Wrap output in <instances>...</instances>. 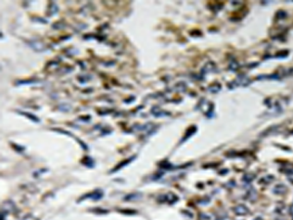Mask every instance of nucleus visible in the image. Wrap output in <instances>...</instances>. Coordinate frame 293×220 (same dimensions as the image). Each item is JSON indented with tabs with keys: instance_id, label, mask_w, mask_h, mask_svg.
<instances>
[{
	"instance_id": "7",
	"label": "nucleus",
	"mask_w": 293,
	"mask_h": 220,
	"mask_svg": "<svg viewBox=\"0 0 293 220\" xmlns=\"http://www.w3.org/2000/svg\"><path fill=\"white\" fill-rule=\"evenodd\" d=\"M133 160H134V158H129V160H124V161H123L122 163H119V164H118V166H116L115 168H114V169H113V171H116V170H118V169L120 168V167H123V166L125 165V164L129 163H130V161H132Z\"/></svg>"
},
{
	"instance_id": "11",
	"label": "nucleus",
	"mask_w": 293,
	"mask_h": 220,
	"mask_svg": "<svg viewBox=\"0 0 293 220\" xmlns=\"http://www.w3.org/2000/svg\"><path fill=\"white\" fill-rule=\"evenodd\" d=\"M215 220H226V219L223 218V217H218V218H216Z\"/></svg>"
},
{
	"instance_id": "1",
	"label": "nucleus",
	"mask_w": 293,
	"mask_h": 220,
	"mask_svg": "<svg viewBox=\"0 0 293 220\" xmlns=\"http://www.w3.org/2000/svg\"><path fill=\"white\" fill-rule=\"evenodd\" d=\"M177 199H178L177 196L174 195L173 193H168V194H166V195H162V196H160V198H159V201L161 202H168V204H174Z\"/></svg>"
},
{
	"instance_id": "3",
	"label": "nucleus",
	"mask_w": 293,
	"mask_h": 220,
	"mask_svg": "<svg viewBox=\"0 0 293 220\" xmlns=\"http://www.w3.org/2000/svg\"><path fill=\"white\" fill-rule=\"evenodd\" d=\"M234 213L237 214V215H245V214L248 213L249 209L245 207V205L239 204L234 208Z\"/></svg>"
},
{
	"instance_id": "12",
	"label": "nucleus",
	"mask_w": 293,
	"mask_h": 220,
	"mask_svg": "<svg viewBox=\"0 0 293 220\" xmlns=\"http://www.w3.org/2000/svg\"><path fill=\"white\" fill-rule=\"evenodd\" d=\"M256 220H261V219H260V218H257Z\"/></svg>"
},
{
	"instance_id": "10",
	"label": "nucleus",
	"mask_w": 293,
	"mask_h": 220,
	"mask_svg": "<svg viewBox=\"0 0 293 220\" xmlns=\"http://www.w3.org/2000/svg\"><path fill=\"white\" fill-rule=\"evenodd\" d=\"M289 212H290V214H291V216L293 217V204L291 205V207H290V209H289Z\"/></svg>"
},
{
	"instance_id": "2",
	"label": "nucleus",
	"mask_w": 293,
	"mask_h": 220,
	"mask_svg": "<svg viewBox=\"0 0 293 220\" xmlns=\"http://www.w3.org/2000/svg\"><path fill=\"white\" fill-rule=\"evenodd\" d=\"M249 83H250V80H249L246 76H243V75L239 76L234 82V84L239 85V86H246V85H248Z\"/></svg>"
},
{
	"instance_id": "6",
	"label": "nucleus",
	"mask_w": 293,
	"mask_h": 220,
	"mask_svg": "<svg viewBox=\"0 0 293 220\" xmlns=\"http://www.w3.org/2000/svg\"><path fill=\"white\" fill-rule=\"evenodd\" d=\"M141 194H137V193H135V194H131V195H128V196H126V198L125 199L126 201H135V199H140L141 198Z\"/></svg>"
},
{
	"instance_id": "9",
	"label": "nucleus",
	"mask_w": 293,
	"mask_h": 220,
	"mask_svg": "<svg viewBox=\"0 0 293 220\" xmlns=\"http://www.w3.org/2000/svg\"><path fill=\"white\" fill-rule=\"evenodd\" d=\"M287 176H288L289 180L291 182H293V169L288 170V171H287Z\"/></svg>"
},
{
	"instance_id": "8",
	"label": "nucleus",
	"mask_w": 293,
	"mask_h": 220,
	"mask_svg": "<svg viewBox=\"0 0 293 220\" xmlns=\"http://www.w3.org/2000/svg\"><path fill=\"white\" fill-rule=\"evenodd\" d=\"M22 114H25V116H26L30 117V119L34 120V121H39V120L37 119V117H36V116H32V114H26V113H22Z\"/></svg>"
},
{
	"instance_id": "4",
	"label": "nucleus",
	"mask_w": 293,
	"mask_h": 220,
	"mask_svg": "<svg viewBox=\"0 0 293 220\" xmlns=\"http://www.w3.org/2000/svg\"><path fill=\"white\" fill-rule=\"evenodd\" d=\"M274 192L275 194H277V195H282V194L286 192V187L282 184H278L275 187Z\"/></svg>"
},
{
	"instance_id": "5",
	"label": "nucleus",
	"mask_w": 293,
	"mask_h": 220,
	"mask_svg": "<svg viewBox=\"0 0 293 220\" xmlns=\"http://www.w3.org/2000/svg\"><path fill=\"white\" fill-rule=\"evenodd\" d=\"M255 177H256V175L253 174V173H246V174L243 175V177H242V180L246 182V183H249V182H251V181H253Z\"/></svg>"
}]
</instances>
